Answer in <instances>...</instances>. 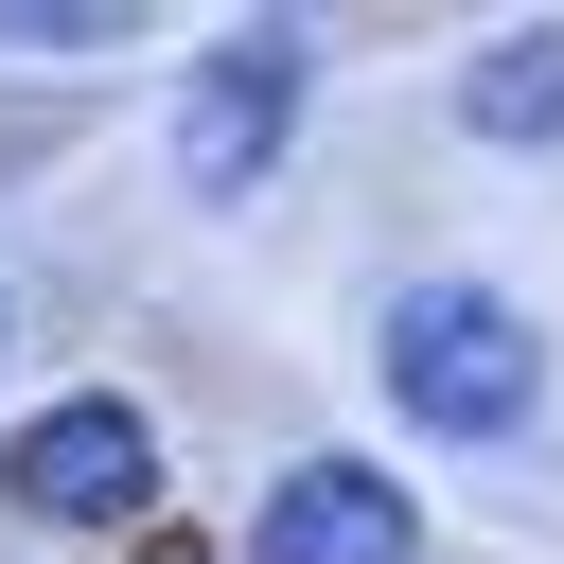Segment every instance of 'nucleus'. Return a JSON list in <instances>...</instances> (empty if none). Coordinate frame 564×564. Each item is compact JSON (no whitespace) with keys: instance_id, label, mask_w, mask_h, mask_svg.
Masks as SVG:
<instances>
[{"instance_id":"nucleus-1","label":"nucleus","mask_w":564,"mask_h":564,"mask_svg":"<svg viewBox=\"0 0 564 564\" xmlns=\"http://www.w3.org/2000/svg\"><path fill=\"white\" fill-rule=\"evenodd\" d=\"M370 388L423 423V441H529V405H546V317L511 300V282H388V317H370Z\"/></svg>"},{"instance_id":"nucleus-2","label":"nucleus","mask_w":564,"mask_h":564,"mask_svg":"<svg viewBox=\"0 0 564 564\" xmlns=\"http://www.w3.org/2000/svg\"><path fill=\"white\" fill-rule=\"evenodd\" d=\"M300 106H317V35L300 18H229L212 53H194V88H176V194H264L282 159H300Z\"/></svg>"},{"instance_id":"nucleus-3","label":"nucleus","mask_w":564,"mask_h":564,"mask_svg":"<svg viewBox=\"0 0 564 564\" xmlns=\"http://www.w3.org/2000/svg\"><path fill=\"white\" fill-rule=\"evenodd\" d=\"M0 511H35V529H159V423H141V388H53L0 441Z\"/></svg>"},{"instance_id":"nucleus-4","label":"nucleus","mask_w":564,"mask_h":564,"mask_svg":"<svg viewBox=\"0 0 564 564\" xmlns=\"http://www.w3.org/2000/svg\"><path fill=\"white\" fill-rule=\"evenodd\" d=\"M247 564H423V511L388 458H282L247 494Z\"/></svg>"},{"instance_id":"nucleus-5","label":"nucleus","mask_w":564,"mask_h":564,"mask_svg":"<svg viewBox=\"0 0 564 564\" xmlns=\"http://www.w3.org/2000/svg\"><path fill=\"white\" fill-rule=\"evenodd\" d=\"M441 106H458V141H494V159H546V141H564V18H511V35H476Z\"/></svg>"},{"instance_id":"nucleus-6","label":"nucleus","mask_w":564,"mask_h":564,"mask_svg":"<svg viewBox=\"0 0 564 564\" xmlns=\"http://www.w3.org/2000/svg\"><path fill=\"white\" fill-rule=\"evenodd\" d=\"M123 0H0V53H123Z\"/></svg>"},{"instance_id":"nucleus-7","label":"nucleus","mask_w":564,"mask_h":564,"mask_svg":"<svg viewBox=\"0 0 564 564\" xmlns=\"http://www.w3.org/2000/svg\"><path fill=\"white\" fill-rule=\"evenodd\" d=\"M141 564H212V546H176V529H141Z\"/></svg>"},{"instance_id":"nucleus-8","label":"nucleus","mask_w":564,"mask_h":564,"mask_svg":"<svg viewBox=\"0 0 564 564\" xmlns=\"http://www.w3.org/2000/svg\"><path fill=\"white\" fill-rule=\"evenodd\" d=\"M0 352H18V300H0Z\"/></svg>"}]
</instances>
